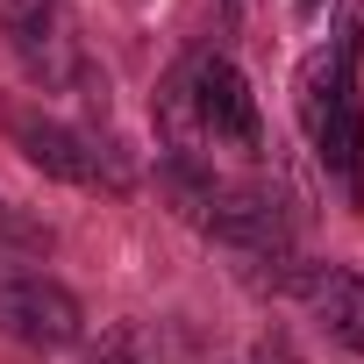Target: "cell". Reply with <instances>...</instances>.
Here are the masks:
<instances>
[{"mask_svg":"<svg viewBox=\"0 0 364 364\" xmlns=\"http://www.w3.org/2000/svg\"><path fill=\"white\" fill-rule=\"evenodd\" d=\"M300 122L307 143L321 150V164L336 178H364V114H357V65L343 50H314L300 65Z\"/></svg>","mask_w":364,"mask_h":364,"instance_id":"obj_1","label":"cell"},{"mask_svg":"<svg viewBox=\"0 0 364 364\" xmlns=\"http://www.w3.org/2000/svg\"><path fill=\"white\" fill-rule=\"evenodd\" d=\"M171 93L186 100V114H193L215 143H243V150H257V136H264V122H257V93L243 86V72H236L229 58H193L186 72H178Z\"/></svg>","mask_w":364,"mask_h":364,"instance_id":"obj_2","label":"cell"},{"mask_svg":"<svg viewBox=\"0 0 364 364\" xmlns=\"http://www.w3.org/2000/svg\"><path fill=\"white\" fill-rule=\"evenodd\" d=\"M15 129V143H22V157L36 164V171H50V178H65V186H107V193H122L129 186V171L93 143V136H79L72 122H58V114H15L8 122Z\"/></svg>","mask_w":364,"mask_h":364,"instance_id":"obj_3","label":"cell"},{"mask_svg":"<svg viewBox=\"0 0 364 364\" xmlns=\"http://www.w3.org/2000/svg\"><path fill=\"white\" fill-rule=\"evenodd\" d=\"M0 328H8L15 343H29V350H72L86 314L43 272H0Z\"/></svg>","mask_w":364,"mask_h":364,"instance_id":"obj_4","label":"cell"},{"mask_svg":"<svg viewBox=\"0 0 364 364\" xmlns=\"http://www.w3.org/2000/svg\"><path fill=\"white\" fill-rule=\"evenodd\" d=\"M293 293L328 328V343H343L350 357H364V279L350 264H300V286Z\"/></svg>","mask_w":364,"mask_h":364,"instance_id":"obj_5","label":"cell"},{"mask_svg":"<svg viewBox=\"0 0 364 364\" xmlns=\"http://www.w3.org/2000/svg\"><path fill=\"white\" fill-rule=\"evenodd\" d=\"M0 29L22 50L29 72H50V50H58V0H0Z\"/></svg>","mask_w":364,"mask_h":364,"instance_id":"obj_6","label":"cell"},{"mask_svg":"<svg viewBox=\"0 0 364 364\" xmlns=\"http://www.w3.org/2000/svg\"><path fill=\"white\" fill-rule=\"evenodd\" d=\"M86 364H150V357H143V343H136L129 328H114V336H100V343L86 350Z\"/></svg>","mask_w":364,"mask_h":364,"instance_id":"obj_7","label":"cell"},{"mask_svg":"<svg viewBox=\"0 0 364 364\" xmlns=\"http://www.w3.org/2000/svg\"><path fill=\"white\" fill-rule=\"evenodd\" d=\"M250 364H300V350H293V336H286V328H272V336H257V343H250Z\"/></svg>","mask_w":364,"mask_h":364,"instance_id":"obj_8","label":"cell"},{"mask_svg":"<svg viewBox=\"0 0 364 364\" xmlns=\"http://www.w3.org/2000/svg\"><path fill=\"white\" fill-rule=\"evenodd\" d=\"M300 8H321V0H300Z\"/></svg>","mask_w":364,"mask_h":364,"instance_id":"obj_9","label":"cell"}]
</instances>
